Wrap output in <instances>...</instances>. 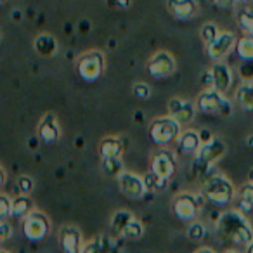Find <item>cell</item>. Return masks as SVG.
<instances>
[{
    "instance_id": "obj_7",
    "label": "cell",
    "mask_w": 253,
    "mask_h": 253,
    "mask_svg": "<svg viewBox=\"0 0 253 253\" xmlns=\"http://www.w3.org/2000/svg\"><path fill=\"white\" fill-rule=\"evenodd\" d=\"M205 201L207 200L203 198V194H198V196H194V194H191V193L179 194V196H175V200H173V203H172L173 215L182 222L196 220L198 213H200Z\"/></svg>"
},
{
    "instance_id": "obj_2",
    "label": "cell",
    "mask_w": 253,
    "mask_h": 253,
    "mask_svg": "<svg viewBox=\"0 0 253 253\" xmlns=\"http://www.w3.org/2000/svg\"><path fill=\"white\" fill-rule=\"evenodd\" d=\"M201 194L215 208H225L232 203L236 196V187L231 180L222 173L208 175L201 186Z\"/></svg>"
},
{
    "instance_id": "obj_32",
    "label": "cell",
    "mask_w": 253,
    "mask_h": 253,
    "mask_svg": "<svg viewBox=\"0 0 253 253\" xmlns=\"http://www.w3.org/2000/svg\"><path fill=\"white\" fill-rule=\"evenodd\" d=\"M12 215V200L5 194H0V220H7Z\"/></svg>"
},
{
    "instance_id": "obj_37",
    "label": "cell",
    "mask_w": 253,
    "mask_h": 253,
    "mask_svg": "<svg viewBox=\"0 0 253 253\" xmlns=\"http://www.w3.org/2000/svg\"><path fill=\"white\" fill-rule=\"evenodd\" d=\"M239 73H241L243 80H253V61H243Z\"/></svg>"
},
{
    "instance_id": "obj_3",
    "label": "cell",
    "mask_w": 253,
    "mask_h": 253,
    "mask_svg": "<svg viewBox=\"0 0 253 253\" xmlns=\"http://www.w3.org/2000/svg\"><path fill=\"white\" fill-rule=\"evenodd\" d=\"M227 148H225V142L222 139L213 137L211 141L203 142L201 148L198 149L196 158H194L193 163V172L196 175H207L211 170V167L225 155Z\"/></svg>"
},
{
    "instance_id": "obj_15",
    "label": "cell",
    "mask_w": 253,
    "mask_h": 253,
    "mask_svg": "<svg viewBox=\"0 0 253 253\" xmlns=\"http://www.w3.org/2000/svg\"><path fill=\"white\" fill-rule=\"evenodd\" d=\"M59 245L64 253H82V232L75 225H64L59 231Z\"/></svg>"
},
{
    "instance_id": "obj_18",
    "label": "cell",
    "mask_w": 253,
    "mask_h": 253,
    "mask_svg": "<svg viewBox=\"0 0 253 253\" xmlns=\"http://www.w3.org/2000/svg\"><path fill=\"white\" fill-rule=\"evenodd\" d=\"M33 47H35L37 54L42 57H54L57 54V49H59L56 37L49 35V33H42V35L37 37Z\"/></svg>"
},
{
    "instance_id": "obj_33",
    "label": "cell",
    "mask_w": 253,
    "mask_h": 253,
    "mask_svg": "<svg viewBox=\"0 0 253 253\" xmlns=\"http://www.w3.org/2000/svg\"><path fill=\"white\" fill-rule=\"evenodd\" d=\"M132 94H134L137 99L146 101V99H149V95H151V87H149L148 84H144V82H141V84H134V87H132Z\"/></svg>"
},
{
    "instance_id": "obj_29",
    "label": "cell",
    "mask_w": 253,
    "mask_h": 253,
    "mask_svg": "<svg viewBox=\"0 0 253 253\" xmlns=\"http://www.w3.org/2000/svg\"><path fill=\"white\" fill-rule=\"evenodd\" d=\"M102 172L106 175L118 177L123 172V165L120 158H102Z\"/></svg>"
},
{
    "instance_id": "obj_13",
    "label": "cell",
    "mask_w": 253,
    "mask_h": 253,
    "mask_svg": "<svg viewBox=\"0 0 253 253\" xmlns=\"http://www.w3.org/2000/svg\"><path fill=\"white\" fill-rule=\"evenodd\" d=\"M208 82H210L211 88H215V90L225 94V92L229 90V87H231V84H232L231 68H229L225 63L217 61V63L210 68V71H208Z\"/></svg>"
},
{
    "instance_id": "obj_23",
    "label": "cell",
    "mask_w": 253,
    "mask_h": 253,
    "mask_svg": "<svg viewBox=\"0 0 253 253\" xmlns=\"http://www.w3.org/2000/svg\"><path fill=\"white\" fill-rule=\"evenodd\" d=\"M236 50L243 61H253V33H245L236 40Z\"/></svg>"
},
{
    "instance_id": "obj_25",
    "label": "cell",
    "mask_w": 253,
    "mask_h": 253,
    "mask_svg": "<svg viewBox=\"0 0 253 253\" xmlns=\"http://www.w3.org/2000/svg\"><path fill=\"white\" fill-rule=\"evenodd\" d=\"M239 207H241L243 213H253V182H248L239 189Z\"/></svg>"
},
{
    "instance_id": "obj_26",
    "label": "cell",
    "mask_w": 253,
    "mask_h": 253,
    "mask_svg": "<svg viewBox=\"0 0 253 253\" xmlns=\"http://www.w3.org/2000/svg\"><path fill=\"white\" fill-rule=\"evenodd\" d=\"M144 184H146V189H148V193H160V191H163L167 187V184H169V180L162 179V177H158L155 172H148L144 177Z\"/></svg>"
},
{
    "instance_id": "obj_21",
    "label": "cell",
    "mask_w": 253,
    "mask_h": 253,
    "mask_svg": "<svg viewBox=\"0 0 253 253\" xmlns=\"http://www.w3.org/2000/svg\"><path fill=\"white\" fill-rule=\"evenodd\" d=\"M236 101L241 104V108L253 111V80H245L236 90Z\"/></svg>"
},
{
    "instance_id": "obj_10",
    "label": "cell",
    "mask_w": 253,
    "mask_h": 253,
    "mask_svg": "<svg viewBox=\"0 0 253 253\" xmlns=\"http://www.w3.org/2000/svg\"><path fill=\"white\" fill-rule=\"evenodd\" d=\"M175 66L177 64H175V59H173L172 54L165 52V50H160V52H156L155 56L149 59L148 71L153 78L162 80V78H167V77H170V75H173Z\"/></svg>"
},
{
    "instance_id": "obj_27",
    "label": "cell",
    "mask_w": 253,
    "mask_h": 253,
    "mask_svg": "<svg viewBox=\"0 0 253 253\" xmlns=\"http://www.w3.org/2000/svg\"><path fill=\"white\" fill-rule=\"evenodd\" d=\"M236 21L245 33H253V9H241L236 16Z\"/></svg>"
},
{
    "instance_id": "obj_19",
    "label": "cell",
    "mask_w": 253,
    "mask_h": 253,
    "mask_svg": "<svg viewBox=\"0 0 253 253\" xmlns=\"http://www.w3.org/2000/svg\"><path fill=\"white\" fill-rule=\"evenodd\" d=\"M177 142H179V148H180V151H182V153H186V155H196L198 149L201 148L200 132H196V130L180 132Z\"/></svg>"
},
{
    "instance_id": "obj_35",
    "label": "cell",
    "mask_w": 253,
    "mask_h": 253,
    "mask_svg": "<svg viewBox=\"0 0 253 253\" xmlns=\"http://www.w3.org/2000/svg\"><path fill=\"white\" fill-rule=\"evenodd\" d=\"M82 253H106L104 245H102L101 238L92 239V241H88L87 245L84 246V250H82Z\"/></svg>"
},
{
    "instance_id": "obj_30",
    "label": "cell",
    "mask_w": 253,
    "mask_h": 253,
    "mask_svg": "<svg viewBox=\"0 0 253 253\" xmlns=\"http://www.w3.org/2000/svg\"><path fill=\"white\" fill-rule=\"evenodd\" d=\"M218 33L220 32H218L217 25H213V23H207V25H203L200 30V37H201V40H203L205 45L213 42V40L218 37Z\"/></svg>"
},
{
    "instance_id": "obj_24",
    "label": "cell",
    "mask_w": 253,
    "mask_h": 253,
    "mask_svg": "<svg viewBox=\"0 0 253 253\" xmlns=\"http://www.w3.org/2000/svg\"><path fill=\"white\" fill-rule=\"evenodd\" d=\"M30 211H33V201L28 198V194H21L12 200V215L14 217L25 218Z\"/></svg>"
},
{
    "instance_id": "obj_45",
    "label": "cell",
    "mask_w": 253,
    "mask_h": 253,
    "mask_svg": "<svg viewBox=\"0 0 253 253\" xmlns=\"http://www.w3.org/2000/svg\"><path fill=\"white\" fill-rule=\"evenodd\" d=\"M248 182H253V169L250 170V173H248Z\"/></svg>"
},
{
    "instance_id": "obj_36",
    "label": "cell",
    "mask_w": 253,
    "mask_h": 253,
    "mask_svg": "<svg viewBox=\"0 0 253 253\" xmlns=\"http://www.w3.org/2000/svg\"><path fill=\"white\" fill-rule=\"evenodd\" d=\"M106 5L113 11H125L132 5V0H106Z\"/></svg>"
},
{
    "instance_id": "obj_46",
    "label": "cell",
    "mask_w": 253,
    "mask_h": 253,
    "mask_svg": "<svg viewBox=\"0 0 253 253\" xmlns=\"http://www.w3.org/2000/svg\"><path fill=\"white\" fill-rule=\"evenodd\" d=\"M241 2H245V4H252L253 0H241Z\"/></svg>"
},
{
    "instance_id": "obj_40",
    "label": "cell",
    "mask_w": 253,
    "mask_h": 253,
    "mask_svg": "<svg viewBox=\"0 0 253 253\" xmlns=\"http://www.w3.org/2000/svg\"><path fill=\"white\" fill-rule=\"evenodd\" d=\"M200 137H201V144H203V142L211 141V139H213V135H211L208 130H201V132H200Z\"/></svg>"
},
{
    "instance_id": "obj_38",
    "label": "cell",
    "mask_w": 253,
    "mask_h": 253,
    "mask_svg": "<svg viewBox=\"0 0 253 253\" xmlns=\"http://www.w3.org/2000/svg\"><path fill=\"white\" fill-rule=\"evenodd\" d=\"M12 236V227L7 220H0V243H5Z\"/></svg>"
},
{
    "instance_id": "obj_4",
    "label": "cell",
    "mask_w": 253,
    "mask_h": 253,
    "mask_svg": "<svg viewBox=\"0 0 253 253\" xmlns=\"http://www.w3.org/2000/svg\"><path fill=\"white\" fill-rule=\"evenodd\" d=\"M180 135V123L175 122L172 116H162L153 120L149 126V137L160 148H167L172 142H175Z\"/></svg>"
},
{
    "instance_id": "obj_16",
    "label": "cell",
    "mask_w": 253,
    "mask_h": 253,
    "mask_svg": "<svg viewBox=\"0 0 253 253\" xmlns=\"http://www.w3.org/2000/svg\"><path fill=\"white\" fill-rule=\"evenodd\" d=\"M167 9L173 18L187 21L198 14L200 5H198V0H167Z\"/></svg>"
},
{
    "instance_id": "obj_14",
    "label": "cell",
    "mask_w": 253,
    "mask_h": 253,
    "mask_svg": "<svg viewBox=\"0 0 253 253\" xmlns=\"http://www.w3.org/2000/svg\"><path fill=\"white\" fill-rule=\"evenodd\" d=\"M234 45H236L234 33L222 32V33H218V37L213 40V42L207 45V52H208V56H210L213 61H218V59H222V57L227 56Z\"/></svg>"
},
{
    "instance_id": "obj_48",
    "label": "cell",
    "mask_w": 253,
    "mask_h": 253,
    "mask_svg": "<svg viewBox=\"0 0 253 253\" xmlns=\"http://www.w3.org/2000/svg\"><path fill=\"white\" fill-rule=\"evenodd\" d=\"M0 253H9V252H5V250H0Z\"/></svg>"
},
{
    "instance_id": "obj_17",
    "label": "cell",
    "mask_w": 253,
    "mask_h": 253,
    "mask_svg": "<svg viewBox=\"0 0 253 253\" xmlns=\"http://www.w3.org/2000/svg\"><path fill=\"white\" fill-rule=\"evenodd\" d=\"M61 137V128L54 113H47L39 123V139L45 144H54Z\"/></svg>"
},
{
    "instance_id": "obj_42",
    "label": "cell",
    "mask_w": 253,
    "mask_h": 253,
    "mask_svg": "<svg viewBox=\"0 0 253 253\" xmlns=\"http://www.w3.org/2000/svg\"><path fill=\"white\" fill-rule=\"evenodd\" d=\"M4 182H5V172H4V169L0 167V187L4 186Z\"/></svg>"
},
{
    "instance_id": "obj_49",
    "label": "cell",
    "mask_w": 253,
    "mask_h": 253,
    "mask_svg": "<svg viewBox=\"0 0 253 253\" xmlns=\"http://www.w3.org/2000/svg\"><path fill=\"white\" fill-rule=\"evenodd\" d=\"M227 253H238V252H227Z\"/></svg>"
},
{
    "instance_id": "obj_31",
    "label": "cell",
    "mask_w": 253,
    "mask_h": 253,
    "mask_svg": "<svg viewBox=\"0 0 253 253\" xmlns=\"http://www.w3.org/2000/svg\"><path fill=\"white\" fill-rule=\"evenodd\" d=\"M205 236H207V229H205V225L201 224V222H196V220L191 222L189 227H187V238H189L191 241H201Z\"/></svg>"
},
{
    "instance_id": "obj_12",
    "label": "cell",
    "mask_w": 253,
    "mask_h": 253,
    "mask_svg": "<svg viewBox=\"0 0 253 253\" xmlns=\"http://www.w3.org/2000/svg\"><path fill=\"white\" fill-rule=\"evenodd\" d=\"M169 115L172 116L175 122H179L180 125H187L194 120L196 115V106L191 101L182 97H173L169 102Z\"/></svg>"
},
{
    "instance_id": "obj_8",
    "label": "cell",
    "mask_w": 253,
    "mask_h": 253,
    "mask_svg": "<svg viewBox=\"0 0 253 253\" xmlns=\"http://www.w3.org/2000/svg\"><path fill=\"white\" fill-rule=\"evenodd\" d=\"M49 232H50V220L42 211L33 210L23 218V234L30 241L33 243L42 241V239L47 238Z\"/></svg>"
},
{
    "instance_id": "obj_6",
    "label": "cell",
    "mask_w": 253,
    "mask_h": 253,
    "mask_svg": "<svg viewBox=\"0 0 253 253\" xmlns=\"http://www.w3.org/2000/svg\"><path fill=\"white\" fill-rule=\"evenodd\" d=\"M104 68H106L104 54H102L101 50H88V52H85L84 56L78 59L77 73L84 82L92 84V82H97L99 78L102 77Z\"/></svg>"
},
{
    "instance_id": "obj_9",
    "label": "cell",
    "mask_w": 253,
    "mask_h": 253,
    "mask_svg": "<svg viewBox=\"0 0 253 253\" xmlns=\"http://www.w3.org/2000/svg\"><path fill=\"white\" fill-rule=\"evenodd\" d=\"M151 172L165 180H170L177 172V158L170 149L162 148L151 158Z\"/></svg>"
},
{
    "instance_id": "obj_11",
    "label": "cell",
    "mask_w": 253,
    "mask_h": 253,
    "mask_svg": "<svg viewBox=\"0 0 253 253\" xmlns=\"http://www.w3.org/2000/svg\"><path fill=\"white\" fill-rule=\"evenodd\" d=\"M116 180H118L120 191L128 198H144V194L148 193L144 179L132 172H125V170H123V172L116 177Z\"/></svg>"
},
{
    "instance_id": "obj_47",
    "label": "cell",
    "mask_w": 253,
    "mask_h": 253,
    "mask_svg": "<svg viewBox=\"0 0 253 253\" xmlns=\"http://www.w3.org/2000/svg\"><path fill=\"white\" fill-rule=\"evenodd\" d=\"M5 2H7V0H0V5H4Z\"/></svg>"
},
{
    "instance_id": "obj_5",
    "label": "cell",
    "mask_w": 253,
    "mask_h": 253,
    "mask_svg": "<svg viewBox=\"0 0 253 253\" xmlns=\"http://www.w3.org/2000/svg\"><path fill=\"white\" fill-rule=\"evenodd\" d=\"M196 109H200L205 115L215 116H229L232 113V104L229 99L224 97V94L215 88L201 92L196 99Z\"/></svg>"
},
{
    "instance_id": "obj_43",
    "label": "cell",
    "mask_w": 253,
    "mask_h": 253,
    "mask_svg": "<svg viewBox=\"0 0 253 253\" xmlns=\"http://www.w3.org/2000/svg\"><path fill=\"white\" fill-rule=\"evenodd\" d=\"M196 253H215V252H213L211 248H207V246H205V248H200V250H198Z\"/></svg>"
},
{
    "instance_id": "obj_44",
    "label": "cell",
    "mask_w": 253,
    "mask_h": 253,
    "mask_svg": "<svg viewBox=\"0 0 253 253\" xmlns=\"http://www.w3.org/2000/svg\"><path fill=\"white\" fill-rule=\"evenodd\" d=\"M246 253H253V243H250V245L246 246Z\"/></svg>"
},
{
    "instance_id": "obj_1",
    "label": "cell",
    "mask_w": 253,
    "mask_h": 253,
    "mask_svg": "<svg viewBox=\"0 0 253 253\" xmlns=\"http://www.w3.org/2000/svg\"><path fill=\"white\" fill-rule=\"evenodd\" d=\"M217 229L225 239L248 246L253 243V227L246 215L239 210H227L218 217Z\"/></svg>"
},
{
    "instance_id": "obj_34",
    "label": "cell",
    "mask_w": 253,
    "mask_h": 253,
    "mask_svg": "<svg viewBox=\"0 0 253 253\" xmlns=\"http://www.w3.org/2000/svg\"><path fill=\"white\" fill-rule=\"evenodd\" d=\"M35 187V182L30 175H19L18 177V189L21 191V194H30Z\"/></svg>"
},
{
    "instance_id": "obj_28",
    "label": "cell",
    "mask_w": 253,
    "mask_h": 253,
    "mask_svg": "<svg viewBox=\"0 0 253 253\" xmlns=\"http://www.w3.org/2000/svg\"><path fill=\"white\" fill-rule=\"evenodd\" d=\"M142 234H144V225H142L141 222L137 220V218H132V220L126 224V227L123 229L122 238L139 239V238H142Z\"/></svg>"
},
{
    "instance_id": "obj_41",
    "label": "cell",
    "mask_w": 253,
    "mask_h": 253,
    "mask_svg": "<svg viewBox=\"0 0 253 253\" xmlns=\"http://www.w3.org/2000/svg\"><path fill=\"white\" fill-rule=\"evenodd\" d=\"M23 12L21 11H12L11 12V21L12 23H19V21H21V19H23Z\"/></svg>"
},
{
    "instance_id": "obj_20",
    "label": "cell",
    "mask_w": 253,
    "mask_h": 253,
    "mask_svg": "<svg viewBox=\"0 0 253 253\" xmlns=\"http://www.w3.org/2000/svg\"><path fill=\"white\" fill-rule=\"evenodd\" d=\"M123 153V142L118 137H104L99 144L101 158H120Z\"/></svg>"
},
{
    "instance_id": "obj_39",
    "label": "cell",
    "mask_w": 253,
    "mask_h": 253,
    "mask_svg": "<svg viewBox=\"0 0 253 253\" xmlns=\"http://www.w3.org/2000/svg\"><path fill=\"white\" fill-rule=\"evenodd\" d=\"M211 4L217 5V7H222V9H232L236 5L238 0H210Z\"/></svg>"
},
{
    "instance_id": "obj_22",
    "label": "cell",
    "mask_w": 253,
    "mask_h": 253,
    "mask_svg": "<svg viewBox=\"0 0 253 253\" xmlns=\"http://www.w3.org/2000/svg\"><path fill=\"white\" fill-rule=\"evenodd\" d=\"M132 218H135V217L128 210L115 211V215H113L111 220H109V229H111V234L113 236H122L123 229L126 227V224H128Z\"/></svg>"
}]
</instances>
